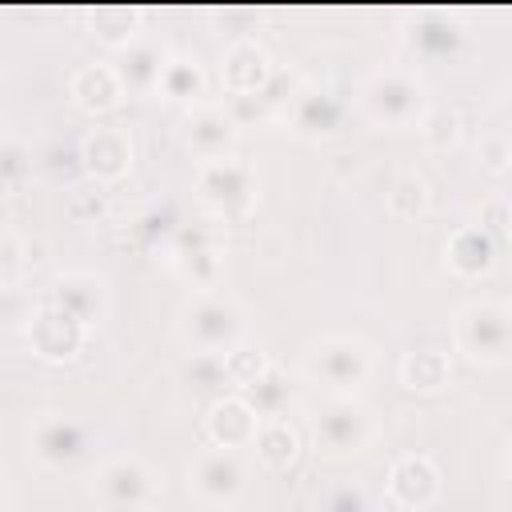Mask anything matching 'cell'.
<instances>
[{
  "instance_id": "cell-1",
  "label": "cell",
  "mask_w": 512,
  "mask_h": 512,
  "mask_svg": "<svg viewBox=\"0 0 512 512\" xmlns=\"http://www.w3.org/2000/svg\"><path fill=\"white\" fill-rule=\"evenodd\" d=\"M456 352L480 368H504L512 360V308L504 300H468L452 320Z\"/></svg>"
},
{
  "instance_id": "cell-2",
  "label": "cell",
  "mask_w": 512,
  "mask_h": 512,
  "mask_svg": "<svg viewBox=\"0 0 512 512\" xmlns=\"http://www.w3.org/2000/svg\"><path fill=\"white\" fill-rule=\"evenodd\" d=\"M180 340L192 348V352H208V356H224L232 352L236 344H244V308L224 296V292H200L184 304L180 312Z\"/></svg>"
},
{
  "instance_id": "cell-3",
  "label": "cell",
  "mask_w": 512,
  "mask_h": 512,
  "mask_svg": "<svg viewBox=\"0 0 512 512\" xmlns=\"http://www.w3.org/2000/svg\"><path fill=\"white\" fill-rule=\"evenodd\" d=\"M360 104H364L368 120H376L384 128H412L428 112V88L420 84L416 72H408L400 64H384L368 76Z\"/></svg>"
},
{
  "instance_id": "cell-4",
  "label": "cell",
  "mask_w": 512,
  "mask_h": 512,
  "mask_svg": "<svg viewBox=\"0 0 512 512\" xmlns=\"http://www.w3.org/2000/svg\"><path fill=\"white\" fill-rule=\"evenodd\" d=\"M304 368L328 388V396H356V388L372 376V348L356 336H320L308 344Z\"/></svg>"
},
{
  "instance_id": "cell-5",
  "label": "cell",
  "mask_w": 512,
  "mask_h": 512,
  "mask_svg": "<svg viewBox=\"0 0 512 512\" xmlns=\"http://www.w3.org/2000/svg\"><path fill=\"white\" fill-rule=\"evenodd\" d=\"M372 412L356 396H324L316 416H312V436L316 448L328 456H356L372 444Z\"/></svg>"
},
{
  "instance_id": "cell-6",
  "label": "cell",
  "mask_w": 512,
  "mask_h": 512,
  "mask_svg": "<svg viewBox=\"0 0 512 512\" xmlns=\"http://www.w3.org/2000/svg\"><path fill=\"white\" fill-rule=\"evenodd\" d=\"M256 188H260V176L240 156L208 160V164L196 168V196L216 216H240V212H248L256 204Z\"/></svg>"
},
{
  "instance_id": "cell-7",
  "label": "cell",
  "mask_w": 512,
  "mask_h": 512,
  "mask_svg": "<svg viewBox=\"0 0 512 512\" xmlns=\"http://www.w3.org/2000/svg\"><path fill=\"white\" fill-rule=\"evenodd\" d=\"M188 488L204 504H236L248 488V464L232 448H204L188 464Z\"/></svg>"
},
{
  "instance_id": "cell-8",
  "label": "cell",
  "mask_w": 512,
  "mask_h": 512,
  "mask_svg": "<svg viewBox=\"0 0 512 512\" xmlns=\"http://www.w3.org/2000/svg\"><path fill=\"white\" fill-rule=\"evenodd\" d=\"M92 492L108 504V508H148L156 500V472L140 460V456H112L96 468L92 476Z\"/></svg>"
},
{
  "instance_id": "cell-9",
  "label": "cell",
  "mask_w": 512,
  "mask_h": 512,
  "mask_svg": "<svg viewBox=\"0 0 512 512\" xmlns=\"http://www.w3.org/2000/svg\"><path fill=\"white\" fill-rule=\"evenodd\" d=\"M236 144H240V124L228 108L220 104H200L188 112V124H184V148L208 164V160H224V156H236Z\"/></svg>"
},
{
  "instance_id": "cell-10",
  "label": "cell",
  "mask_w": 512,
  "mask_h": 512,
  "mask_svg": "<svg viewBox=\"0 0 512 512\" xmlns=\"http://www.w3.org/2000/svg\"><path fill=\"white\" fill-rule=\"evenodd\" d=\"M48 304L68 312L84 328H92V324H100L108 316V284L96 272H80V268L56 272L52 284H48Z\"/></svg>"
},
{
  "instance_id": "cell-11",
  "label": "cell",
  "mask_w": 512,
  "mask_h": 512,
  "mask_svg": "<svg viewBox=\"0 0 512 512\" xmlns=\"http://www.w3.org/2000/svg\"><path fill=\"white\" fill-rule=\"evenodd\" d=\"M272 56H268V48L260 44V40H252V36H240V40H232L228 48H224V56H220V84H224V92H232V96H260L268 84H272Z\"/></svg>"
},
{
  "instance_id": "cell-12",
  "label": "cell",
  "mask_w": 512,
  "mask_h": 512,
  "mask_svg": "<svg viewBox=\"0 0 512 512\" xmlns=\"http://www.w3.org/2000/svg\"><path fill=\"white\" fill-rule=\"evenodd\" d=\"M32 456L48 468H72L76 460H84L88 452V428L72 416H56V412H44L36 424H32Z\"/></svg>"
},
{
  "instance_id": "cell-13",
  "label": "cell",
  "mask_w": 512,
  "mask_h": 512,
  "mask_svg": "<svg viewBox=\"0 0 512 512\" xmlns=\"http://www.w3.org/2000/svg\"><path fill=\"white\" fill-rule=\"evenodd\" d=\"M440 488H444L440 468H436L428 456H420V452L400 456V460L388 468V480H384L388 500H392L396 508H404V512H424V508L440 496Z\"/></svg>"
},
{
  "instance_id": "cell-14",
  "label": "cell",
  "mask_w": 512,
  "mask_h": 512,
  "mask_svg": "<svg viewBox=\"0 0 512 512\" xmlns=\"http://www.w3.org/2000/svg\"><path fill=\"white\" fill-rule=\"evenodd\" d=\"M76 156H80V168H84L92 180L112 184V180L128 176V168H132V136H128L124 128L96 124V128H88V132L80 136Z\"/></svg>"
},
{
  "instance_id": "cell-15",
  "label": "cell",
  "mask_w": 512,
  "mask_h": 512,
  "mask_svg": "<svg viewBox=\"0 0 512 512\" xmlns=\"http://www.w3.org/2000/svg\"><path fill=\"white\" fill-rule=\"evenodd\" d=\"M344 112H348V104L332 88H320V84H308V88H300L288 100V124H292V132L300 140H324V136H332L344 124Z\"/></svg>"
},
{
  "instance_id": "cell-16",
  "label": "cell",
  "mask_w": 512,
  "mask_h": 512,
  "mask_svg": "<svg viewBox=\"0 0 512 512\" xmlns=\"http://www.w3.org/2000/svg\"><path fill=\"white\" fill-rule=\"evenodd\" d=\"M84 340H88V328L80 320H72L68 312H60L56 304L36 308L32 320H28V344L44 360H56V364L60 360H72L84 348Z\"/></svg>"
},
{
  "instance_id": "cell-17",
  "label": "cell",
  "mask_w": 512,
  "mask_h": 512,
  "mask_svg": "<svg viewBox=\"0 0 512 512\" xmlns=\"http://www.w3.org/2000/svg\"><path fill=\"white\" fill-rule=\"evenodd\" d=\"M256 424H260V416L252 412V404H248L240 392H228V396H216V400H212V408H208V416H204V436H208L212 448H232V452H240V448L252 444Z\"/></svg>"
},
{
  "instance_id": "cell-18",
  "label": "cell",
  "mask_w": 512,
  "mask_h": 512,
  "mask_svg": "<svg viewBox=\"0 0 512 512\" xmlns=\"http://www.w3.org/2000/svg\"><path fill=\"white\" fill-rule=\"evenodd\" d=\"M168 56H172V52L164 48L160 36L140 32L136 40H128V44L120 48V56H116L112 68H116L124 92H156V80H160V68H164Z\"/></svg>"
},
{
  "instance_id": "cell-19",
  "label": "cell",
  "mask_w": 512,
  "mask_h": 512,
  "mask_svg": "<svg viewBox=\"0 0 512 512\" xmlns=\"http://www.w3.org/2000/svg\"><path fill=\"white\" fill-rule=\"evenodd\" d=\"M68 96H72V104L80 112L104 116L124 100V84H120V76H116V68L108 60H92V64H80L68 76Z\"/></svg>"
},
{
  "instance_id": "cell-20",
  "label": "cell",
  "mask_w": 512,
  "mask_h": 512,
  "mask_svg": "<svg viewBox=\"0 0 512 512\" xmlns=\"http://www.w3.org/2000/svg\"><path fill=\"white\" fill-rule=\"evenodd\" d=\"M496 256H500V248H496V244L488 240V232H480L476 224L456 228V232L448 236V244H444L448 268H452L456 276H464V280L488 276V272L496 268Z\"/></svg>"
},
{
  "instance_id": "cell-21",
  "label": "cell",
  "mask_w": 512,
  "mask_h": 512,
  "mask_svg": "<svg viewBox=\"0 0 512 512\" xmlns=\"http://www.w3.org/2000/svg\"><path fill=\"white\" fill-rule=\"evenodd\" d=\"M408 44L424 60H452L464 48V24L456 16H448V12H420L412 20Z\"/></svg>"
},
{
  "instance_id": "cell-22",
  "label": "cell",
  "mask_w": 512,
  "mask_h": 512,
  "mask_svg": "<svg viewBox=\"0 0 512 512\" xmlns=\"http://www.w3.org/2000/svg\"><path fill=\"white\" fill-rule=\"evenodd\" d=\"M248 448H256V460L268 472H288L300 460V432L288 416H268L256 424V436Z\"/></svg>"
},
{
  "instance_id": "cell-23",
  "label": "cell",
  "mask_w": 512,
  "mask_h": 512,
  "mask_svg": "<svg viewBox=\"0 0 512 512\" xmlns=\"http://www.w3.org/2000/svg\"><path fill=\"white\" fill-rule=\"evenodd\" d=\"M208 88V76L200 68L196 56H184V52H172L160 68V80H156V92L164 100H180V104H196Z\"/></svg>"
},
{
  "instance_id": "cell-24",
  "label": "cell",
  "mask_w": 512,
  "mask_h": 512,
  "mask_svg": "<svg viewBox=\"0 0 512 512\" xmlns=\"http://www.w3.org/2000/svg\"><path fill=\"white\" fill-rule=\"evenodd\" d=\"M452 380V360L440 348H412L400 360V384L408 392H440Z\"/></svg>"
},
{
  "instance_id": "cell-25",
  "label": "cell",
  "mask_w": 512,
  "mask_h": 512,
  "mask_svg": "<svg viewBox=\"0 0 512 512\" xmlns=\"http://www.w3.org/2000/svg\"><path fill=\"white\" fill-rule=\"evenodd\" d=\"M240 396L252 404V412H256L260 420L284 416V408H288V400H292V380H288V372H284L280 364L268 360V368H264L248 388H240Z\"/></svg>"
},
{
  "instance_id": "cell-26",
  "label": "cell",
  "mask_w": 512,
  "mask_h": 512,
  "mask_svg": "<svg viewBox=\"0 0 512 512\" xmlns=\"http://www.w3.org/2000/svg\"><path fill=\"white\" fill-rule=\"evenodd\" d=\"M384 204H388V212H392L396 220H416V216H424V212H428V204H432L428 180H424L420 172H412V168L396 172V180H392V188H388Z\"/></svg>"
},
{
  "instance_id": "cell-27",
  "label": "cell",
  "mask_w": 512,
  "mask_h": 512,
  "mask_svg": "<svg viewBox=\"0 0 512 512\" xmlns=\"http://www.w3.org/2000/svg\"><path fill=\"white\" fill-rule=\"evenodd\" d=\"M416 128H420V140H424L432 152H448V148H456L460 136H464V120H460L456 108H428Z\"/></svg>"
},
{
  "instance_id": "cell-28",
  "label": "cell",
  "mask_w": 512,
  "mask_h": 512,
  "mask_svg": "<svg viewBox=\"0 0 512 512\" xmlns=\"http://www.w3.org/2000/svg\"><path fill=\"white\" fill-rule=\"evenodd\" d=\"M136 24H140V16H136L132 8H96V12H92V28H96L92 36H96L100 44L116 48V52H120L128 40L140 36Z\"/></svg>"
},
{
  "instance_id": "cell-29",
  "label": "cell",
  "mask_w": 512,
  "mask_h": 512,
  "mask_svg": "<svg viewBox=\"0 0 512 512\" xmlns=\"http://www.w3.org/2000/svg\"><path fill=\"white\" fill-rule=\"evenodd\" d=\"M176 264H180V272L192 280V284H200V288H208L212 280H216V272H220V256H216V248L212 244H204L200 236L192 240H184V248L176 252Z\"/></svg>"
},
{
  "instance_id": "cell-30",
  "label": "cell",
  "mask_w": 512,
  "mask_h": 512,
  "mask_svg": "<svg viewBox=\"0 0 512 512\" xmlns=\"http://www.w3.org/2000/svg\"><path fill=\"white\" fill-rule=\"evenodd\" d=\"M264 368H268V356H264V352H252V348H244V344H236L232 352H224V376H228V384H232L236 392L248 388Z\"/></svg>"
},
{
  "instance_id": "cell-31",
  "label": "cell",
  "mask_w": 512,
  "mask_h": 512,
  "mask_svg": "<svg viewBox=\"0 0 512 512\" xmlns=\"http://www.w3.org/2000/svg\"><path fill=\"white\" fill-rule=\"evenodd\" d=\"M480 168L488 176H508L512 168V144H508V132H488L480 140Z\"/></svg>"
},
{
  "instance_id": "cell-32",
  "label": "cell",
  "mask_w": 512,
  "mask_h": 512,
  "mask_svg": "<svg viewBox=\"0 0 512 512\" xmlns=\"http://www.w3.org/2000/svg\"><path fill=\"white\" fill-rule=\"evenodd\" d=\"M476 228L488 232V240H492L496 248H504V244H508V200H504V196H492V200L480 208Z\"/></svg>"
},
{
  "instance_id": "cell-33",
  "label": "cell",
  "mask_w": 512,
  "mask_h": 512,
  "mask_svg": "<svg viewBox=\"0 0 512 512\" xmlns=\"http://www.w3.org/2000/svg\"><path fill=\"white\" fill-rule=\"evenodd\" d=\"M320 512H368V496L360 484H336L324 492Z\"/></svg>"
},
{
  "instance_id": "cell-34",
  "label": "cell",
  "mask_w": 512,
  "mask_h": 512,
  "mask_svg": "<svg viewBox=\"0 0 512 512\" xmlns=\"http://www.w3.org/2000/svg\"><path fill=\"white\" fill-rule=\"evenodd\" d=\"M188 376L204 388H228V376H224V356H208V352H192V364H188Z\"/></svg>"
},
{
  "instance_id": "cell-35",
  "label": "cell",
  "mask_w": 512,
  "mask_h": 512,
  "mask_svg": "<svg viewBox=\"0 0 512 512\" xmlns=\"http://www.w3.org/2000/svg\"><path fill=\"white\" fill-rule=\"evenodd\" d=\"M28 176V152L20 144H4L0 148V192L16 188Z\"/></svg>"
},
{
  "instance_id": "cell-36",
  "label": "cell",
  "mask_w": 512,
  "mask_h": 512,
  "mask_svg": "<svg viewBox=\"0 0 512 512\" xmlns=\"http://www.w3.org/2000/svg\"><path fill=\"white\" fill-rule=\"evenodd\" d=\"M8 504H12V488H8V476L0 468V512H8Z\"/></svg>"
}]
</instances>
